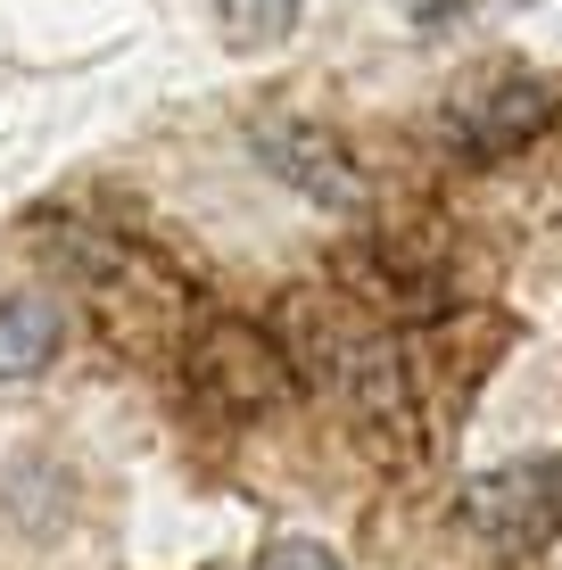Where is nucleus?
<instances>
[{
  "instance_id": "1",
  "label": "nucleus",
  "mask_w": 562,
  "mask_h": 570,
  "mask_svg": "<svg viewBox=\"0 0 562 570\" xmlns=\"http://www.w3.org/2000/svg\"><path fill=\"white\" fill-rule=\"evenodd\" d=\"M463 529L489 538L496 554H538L546 538H562V455H521L480 471L463 488Z\"/></svg>"
},
{
  "instance_id": "2",
  "label": "nucleus",
  "mask_w": 562,
  "mask_h": 570,
  "mask_svg": "<svg viewBox=\"0 0 562 570\" xmlns=\"http://www.w3.org/2000/svg\"><path fill=\"white\" fill-rule=\"evenodd\" d=\"M257 157L282 174L289 190H306L315 207H364L356 157H347L323 125H306V116H265V125H257Z\"/></svg>"
},
{
  "instance_id": "3",
  "label": "nucleus",
  "mask_w": 562,
  "mask_h": 570,
  "mask_svg": "<svg viewBox=\"0 0 562 570\" xmlns=\"http://www.w3.org/2000/svg\"><path fill=\"white\" fill-rule=\"evenodd\" d=\"M562 116V83L554 75H505L496 91H480L472 108H455V125H447V141L463 157H505L521 141H538Z\"/></svg>"
},
{
  "instance_id": "4",
  "label": "nucleus",
  "mask_w": 562,
  "mask_h": 570,
  "mask_svg": "<svg viewBox=\"0 0 562 570\" xmlns=\"http://www.w3.org/2000/svg\"><path fill=\"white\" fill-rule=\"evenodd\" d=\"M190 372H199L207 389H224L231 405H274L282 389H289V364H282L248 323H216V331L199 340V364H190Z\"/></svg>"
},
{
  "instance_id": "5",
  "label": "nucleus",
  "mask_w": 562,
  "mask_h": 570,
  "mask_svg": "<svg viewBox=\"0 0 562 570\" xmlns=\"http://www.w3.org/2000/svg\"><path fill=\"white\" fill-rule=\"evenodd\" d=\"M58 340H67V323H58L50 298H33V289H17V298H0V381H33Z\"/></svg>"
},
{
  "instance_id": "6",
  "label": "nucleus",
  "mask_w": 562,
  "mask_h": 570,
  "mask_svg": "<svg viewBox=\"0 0 562 570\" xmlns=\"http://www.w3.org/2000/svg\"><path fill=\"white\" fill-rule=\"evenodd\" d=\"M306 0H216V26L231 50H274L289 26H298Z\"/></svg>"
},
{
  "instance_id": "7",
  "label": "nucleus",
  "mask_w": 562,
  "mask_h": 570,
  "mask_svg": "<svg viewBox=\"0 0 562 570\" xmlns=\"http://www.w3.org/2000/svg\"><path fill=\"white\" fill-rule=\"evenodd\" d=\"M257 570H347V562L332 554V546H315V538H282Z\"/></svg>"
}]
</instances>
